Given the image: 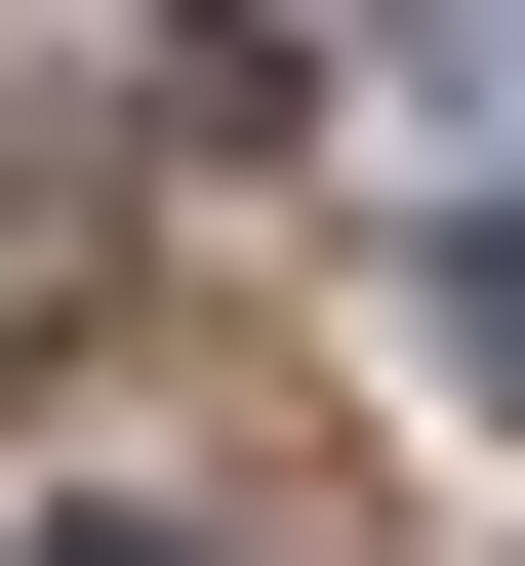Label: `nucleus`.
<instances>
[{"label": "nucleus", "mask_w": 525, "mask_h": 566, "mask_svg": "<svg viewBox=\"0 0 525 566\" xmlns=\"http://www.w3.org/2000/svg\"><path fill=\"white\" fill-rule=\"evenodd\" d=\"M41 566H202V526H41Z\"/></svg>", "instance_id": "2"}, {"label": "nucleus", "mask_w": 525, "mask_h": 566, "mask_svg": "<svg viewBox=\"0 0 525 566\" xmlns=\"http://www.w3.org/2000/svg\"><path fill=\"white\" fill-rule=\"evenodd\" d=\"M444 324H485V405H525V163H485V202H444Z\"/></svg>", "instance_id": "1"}]
</instances>
